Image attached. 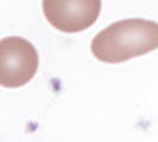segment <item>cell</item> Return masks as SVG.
Segmentation results:
<instances>
[{"instance_id": "3", "label": "cell", "mask_w": 158, "mask_h": 142, "mask_svg": "<svg viewBox=\"0 0 158 142\" xmlns=\"http://www.w3.org/2000/svg\"><path fill=\"white\" fill-rule=\"evenodd\" d=\"M42 8L51 26L65 33H76L95 24L101 0H43Z\"/></svg>"}, {"instance_id": "1", "label": "cell", "mask_w": 158, "mask_h": 142, "mask_svg": "<svg viewBox=\"0 0 158 142\" xmlns=\"http://www.w3.org/2000/svg\"><path fill=\"white\" fill-rule=\"evenodd\" d=\"M158 49V24L143 18H128L99 32L90 50L100 62L118 64Z\"/></svg>"}, {"instance_id": "2", "label": "cell", "mask_w": 158, "mask_h": 142, "mask_svg": "<svg viewBox=\"0 0 158 142\" xmlns=\"http://www.w3.org/2000/svg\"><path fill=\"white\" fill-rule=\"evenodd\" d=\"M38 52L29 40L6 37L0 40V84L19 88L27 84L38 69Z\"/></svg>"}]
</instances>
